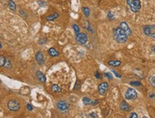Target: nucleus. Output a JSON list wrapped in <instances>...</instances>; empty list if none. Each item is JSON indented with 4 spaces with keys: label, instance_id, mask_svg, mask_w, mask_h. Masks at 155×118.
<instances>
[{
    "label": "nucleus",
    "instance_id": "nucleus-33",
    "mask_svg": "<svg viewBox=\"0 0 155 118\" xmlns=\"http://www.w3.org/2000/svg\"><path fill=\"white\" fill-rule=\"evenodd\" d=\"M149 97H150V98H155V94H153V93H152V94L149 95Z\"/></svg>",
    "mask_w": 155,
    "mask_h": 118
},
{
    "label": "nucleus",
    "instance_id": "nucleus-23",
    "mask_svg": "<svg viewBox=\"0 0 155 118\" xmlns=\"http://www.w3.org/2000/svg\"><path fill=\"white\" fill-rule=\"evenodd\" d=\"M104 75L105 77H107L109 80H112V78H113V76H112V74H111L110 72H104Z\"/></svg>",
    "mask_w": 155,
    "mask_h": 118
},
{
    "label": "nucleus",
    "instance_id": "nucleus-8",
    "mask_svg": "<svg viewBox=\"0 0 155 118\" xmlns=\"http://www.w3.org/2000/svg\"><path fill=\"white\" fill-rule=\"evenodd\" d=\"M108 83L107 82H102L101 84H99V87H98V90H99V92L100 95H104L107 90L108 89Z\"/></svg>",
    "mask_w": 155,
    "mask_h": 118
},
{
    "label": "nucleus",
    "instance_id": "nucleus-35",
    "mask_svg": "<svg viewBox=\"0 0 155 118\" xmlns=\"http://www.w3.org/2000/svg\"><path fill=\"white\" fill-rule=\"evenodd\" d=\"M0 47L2 48V44H1V43H0Z\"/></svg>",
    "mask_w": 155,
    "mask_h": 118
},
{
    "label": "nucleus",
    "instance_id": "nucleus-34",
    "mask_svg": "<svg viewBox=\"0 0 155 118\" xmlns=\"http://www.w3.org/2000/svg\"><path fill=\"white\" fill-rule=\"evenodd\" d=\"M152 50H153V52L155 53V46H154V47H152Z\"/></svg>",
    "mask_w": 155,
    "mask_h": 118
},
{
    "label": "nucleus",
    "instance_id": "nucleus-22",
    "mask_svg": "<svg viewBox=\"0 0 155 118\" xmlns=\"http://www.w3.org/2000/svg\"><path fill=\"white\" fill-rule=\"evenodd\" d=\"M149 81L150 82V84H152V86L155 87V76H152V77H150L149 79Z\"/></svg>",
    "mask_w": 155,
    "mask_h": 118
},
{
    "label": "nucleus",
    "instance_id": "nucleus-1",
    "mask_svg": "<svg viewBox=\"0 0 155 118\" xmlns=\"http://www.w3.org/2000/svg\"><path fill=\"white\" fill-rule=\"evenodd\" d=\"M113 35H114V40L120 44L126 42L128 39V37H129L127 33L120 27H117L114 30Z\"/></svg>",
    "mask_w": 155,
    "mask_h": 118
},
{
    "label": "nucleus",
    "instance_id": "nucleus-18",
    "mask_svg": "<svg viewBox=\"0 0 155 118\" xmlns=\"http://www.w3.org/2000/svg\"><path fill=\"white\" fill-rule=\"evenodd\" d=\"M51 88H52V91H53L54 92H60L62 91L61 88L59 87L57 84H53Z\"/></svg>",
    "mask_w": 155,
    "mask_h": 118
},
{
    "label": "nucleus",
    "instance_id": "nucleus-5",
    "mask_svg": "<svg viewBox=\"0 0 155 118\" xmlns=\"http://www.w3.org/2000/svg\"><path fill=\"white\" fill-rule=\"evenodd\" d=\"M137 97V93L133 88H129L125 92V98L126 100H136Z\"/></svg>",
    "mask_w": 155,
    "mask_h": 118
},
{
    "label": "nucleus",
    "instance_id": "nucleus-25",
    "mask_svg": "<svg viewBox=\"0 0 155 118\" xmlns=\"http://www.w3.org/2000/svg\"><path fill=\"white\" fill-rule=\"evenodd\" d=\"M111 72L114 74V75H115L117 78H121V77H122V75L119 74V73H118L116 70H114V69H111Z\"/></svg>",
    "mask_w": 155,
    "mask_h": 118
},
{
    "label": "nucleus",
    "instance_id": "nucleus-26",
    "mask_svg": "<svg viewBox=\"0 0 155 118\" xmlns=\"http://www.w3.org/2000/svg\"><path fill=\"white\" fill-rule=\"evenodd\" d=\"M37 4L41 6V7H45L46 6V2L45 1H37Z\"/></svg>",
    "mask_w": 155,
    "mask_h": 118
},
{
    "label": "nucleus",
    "instance_id": "nucleus-15",
    "mask_svg": "<svg viewBox=\"0 0 155 118\" xmlns=\"http://www.w3.org/2000/svg\"><path fill=\"white\" fill-rule=\"evenodd\" d=\"M8 5L10 8V9H12V11H15L16 9V5L14 2V1H12V0H9L8 1Z\"/></svg>",
    "mask_w": 155,
    "mask_h": 118
},
{
    "label": "nucleus",
    "instance_id": "nucleus-17",
    "mask_svg": "<svg viewBox=\"0 0 155 118\" xmlns=\"http://www.w3.org/2000/svg\"><path fill=\"white\" fill-rule=\"evenodd\" d=\"M108 64H109V65H110V66L119 67V65H121L122 62H121L120 61H114V60H112V61H109V62H108Z\"/></svg>",
    "mask_w": 155,
    "mask_h": 118
},
{
    "label": "nucleus",
    "instance_id": "nucleus-16",
    "mask_svg": "<svg viewBox=\"0 0 155 118\" xmlns=\"http://www.w3.org/2000/svg\"><path fill=\"white\" fill-rule=\"evenodd\" d=\"M59 17V15L58 13H54L52 15H50V16H48L46 17V19L48 20V21H53L55 19L58 18Z\"/></svg>",
    "mask_w": 155,
    "mask_h": 118
},
{
    "label": "nucleus",
    "instance_id": "nucleus-4",
    "mask_svg": "<svg viewBox=\"0 0 155 118\" xmlns=\"http://www.w3.org/2000/svg\"><path fill=\"white\" fill-rule=\"evenodd\" d=\"M8 109L10 110L11 111H18L20 108V104L19 103V102L16 100H11L8 102L7 103Z\"/></svg>",
    "mask_w": 155,
    "mask_h": 118
},
{
    "label": "nucleus",
    "instance_id": "nucleus-2",
    "mask_svg": "<svg viewBox=\"0 0 155 118\" xmlns=\"http://www.w3.org/2000/svg\"><path fill=\"white\" fill-rule=\"evenodd\" d=\"M126 3L133 12L136 13L140 11L141 6L140 0H126Z\"/></svg>",
    "mask_w": 155,
    "mask_h": 118
},
{
    "label": "nucleus",
    "instance_id": "nucleus-12",
    "mask_svg": "<svg viewBox=\"0 0 155 118\" xmlns=\"http://www.w3.org/2000/svg\"><path fill=\"white\" fill-rule=\"evenodd\" d=\"M120 108H121L122 110L127 112V111L129 110L130 107H129V105L125 101H122V103L120 104Z\"/></svg>",
    "mask_w": 155,
    "mask_h": 118
},
{
    "label": "nucleus",
    "instance_id": "nucleus-3",
    "mask_svg": "<svg viewBox=\"0 0 155 118\" xmlns=\"http://www.w3.org/2000/svg\"><path fill=\"white\" fill-rule=\"evenodd\" d=\"M144 33L148 37L155 39V25H147L144 27Z\"/></svg>",
    "mask_w": 155,
    "mask_h": 118
},
{
    "label": "nucleus",
    "instance_id": "nucleus-29",
    "mask_svg": "<svg viewBox=\"0 0 155 118\" xmlns=\"http://www.w3.org/2000/svg\"><path fill=\"white\" fill-rule=\"evenodd\" d=\"M107 16H108V18H109V19H111V20L114 18V15H113L111 12H108Z\"/></svg>",
    "mask_w": 155,
    "mask_h": 118
},
{
    "label": "nucleus",
    "instance_id": "nucleus-19",
    "mask_svg": "<svg viewBox=\"0 0 155 118\" xmlns=\"http://www.w3.org/2000/svg\"><path fill=\"white\" fill-rule=\"evenodd\" d=\"M72 27H73V29H74V32H75V34H76V36H77V35H78V34H79V32H80L79 27L77 24H73V25H72Z\"/></svg>",
    "mask_w": 155,
    "mask_h": 118
},
{
    "label": "nucleus",
    "instance_id": "nucleus-14",
    "mask_svg": "<svg viewBox=\"0 0 155 118\" xmlns=\"http://www.w3.org/2000/svg\"><path fill=\"white\" fill-rule=\"evenodd\" d=\"M48 53H49V54L51 56V57H57V56H59V52L57 50H55L54 48H50L49 50H48Z\"/></svg>",
    "mask_w": 155,
    "mask_h": 118
},
{
    "label": "nucleus",
    "instance_id": "nucleus-31",
    "mask_svg": "<svg viewBox=\"0 0 155 118\" xmlns=\"http://www.w3.org/2000/svg\"><path fill=\"white\" fill-rule=\"evenodd\" d=\"M27 109H28V110L29 111H32V110H33V107H32V106H31L30 104H28L27 105Z\"/></svg>",
    "mask_w": 155,
    "mask_h": 118
},
{
    "label": "nucleus",
    "instance_id": "nucleus-7",
    "mask_svg": "<svg viewBox=\"0 0 155 118\" xmlns=\"http://www.w3.org/2000/svg\"><path fill=\"white\" fill-rule=\"evenodd\" d=\"M88 39V37L85 33H79L78 35L76 36V41L77 42L81 44H84Z\"/></svg>",
    "mask_w": 155,
    "mask_h": 118
},
{
    "label": "nucleus",
    "instance_id": "nucleus-11",
    "mask_svg": "<svg viewBox=\"0 0 155 118\" xmlns=\"http://www.w3.org/2000/svg\"><path fill=\"white\" fill-rule=\"evenodd\" d=\"M36 59H37V62H38L39 65H42L44 64V57H43V54H42V52H38L36 54Z\"/></svg>",
    "mask_w": 155,
    "mask_h": 118
},
{
    "label": "nucleus",
    "instance_id": "nucleus-36",
    "mask_svg": "<svg viewBox=\"0 0 155 118\" xmlns=\"http://www.w3.org/2000/svg\"><path fill=\"white\" fill-rule=\"evenodd\" d=\"M142 118H147V117H146V116H144V117H143Z\"/></svg>",
    "mask_w": 155,
    "mask_h": 118
},
{
    "label": "nucleus",
    "instance_id": "nucleus-6",
    "mask_svg": "<svg viewBox=\"0 0 155 118\" xmlns=\"http://www.w3.org/2000/svg\"><path fill=\"white\" fill-rule=\"evenodd\" d=\"M57 107L61 112H66L69 109V105L65 101L60 100L57 103Z\"/></svg>",
    "mask_w": 155,
    "mask_h": 118
},
{
    "label": "nucleus",
    "instance_id": "nucleus-20",
    "mask_svg": "<svg viewBox=\"0 0 155 118\" xmlns=\"http://www.w3.org/2000/svg\"><path fill=\"white\" fill-rule=\"evenodd\" d=\"M82 10H83V12H84V15H85L87 17H89V15H90V10H89V8L83 7L82 8Z\"/></svg>",
    "mask_w": 155,
    "mask_h": 118
},
{
    "label": "nucleus",
    "instance_id": "nucleus-9",
    "mask_svg": "<svg viewBox=\"0 0 155 118\" xmlns=\"http://www.w3.org/2000/svg\"><path fill=\"white\" fill-rule=\"evenodd\" d=\"M120 27H122L123 30L125 31L127 33L128 36H130V35L132 34V31L130 30L129 25H128L125 22H121V24H120Z\"/></svg>",
    "mask_w": 155,
    "mask_h": 118
},
{
    "label": "nucleus",
    "instance_id": "nucleus-21",
    "mask_svg": "<svg viewBox=\"0 0 155 118\" xmlns=\"http://www.w3.org/2000/svg\"><path fill=\"white\" fill-rule=\"evenodd\" d=\"M5 64H6V59H5V57H3V56H1L0 57V66H5Z\"/></svg>",
    "mask_w": 155,
    "mask_h": 118
},
{
    "label": "nucleus",
    "instance_id": "nucleus-13",
    "mask_svg": "<svg viewBox=\"0 0 155 118\" xmlns=\"http://www.w3.org/2000/svg\"><path fill=\"white\" fill-rule=\"evenodd\" d=\"M37 77L38 80L41 82L42 83H44L46 82V77L44 76L43 73H42L40 71H38L37 72Z\"/></svg>",
    "mask_w": 155,
    "mask_h": 118
},
{
    "label": "nucleus",
    "instance_id": "nucleus-24",
    "mask_svg": "<svg viewBox=\"0 0 155 118\" xmlns=\"http://www.w3.org/2000/svg\"><path fill=\"white\" fill-rule=\"evenodd\" d=\"M130 84L133 86H141V82L139 81H133L130 82Z\"/></svg>",
    "mask_w": 155,
    "mask_h": 118
},
{
    "label": "nucleus",
    "instance_id": "nucleus-10",
    "mask_svg": "<svg viewBox=\"0 0 155 118\" xmlns=\"http://www.w3.org/2000/svg\"><path fill=\"white\" fill-rule=\"evenodd\" d=\"M82 101H83V103L85 105H95L96 104H98V101L96 100L94 102H93L91 99H89L88 97H85L82 99Z\"/></svg>",
    "mask_w": 155,
    "mask_h": 118
},
{
    "label": "nucleus",
    "instance_id": "nucleus-27",
    "mask_svg": "<svg viewBox=\"0 0 155 118\" xmlns=\"http://www.w3.org/2000/svg\"><path fill=\"white\" fill-rule=\"evenodd\" d=\"M46 41V39H44V38H41V39H39V40L38 41V43L39 44H44L45 43V42Z\"/></svg>",
    "mask_w": 155,
    "mask_h": 118
},
{
    "label": "nucleus",
    "instance_id": "nucleus-32",
    "mask_svg": "<svg viewBox=\"0 0 155 118\" xmlns=\"http://www.w3.org/2000/svg\"><path fill=\"white\" fill-rule=\"evenodd\" d=\"M94 75H95V77H96V79H100V78H101V77H100V74H99V73L97 71H96V72H95Z\"/></svg>",
    "mask_w": 155,
    "mask_h": 118
},
{
    "label": "nucleus",
    "instance_id": "nucleus-28",
    "mask_svg": "<svg viewBox=\"0 0 155 118\" xmlns=\"http://www.w3.org/2000/svg\"><path fill=\"white\" fill-rule=\"evenodd\" d=\"M129 118H138V115H137V113H135V112H132V113L130 115V116H129Z\"/></svg>",
    "mask_w": 155,
    "mask_h": 118
},
{
    "label": "nucleus",
    "instance_id": "nucleus-30",
    "mask_svg": "<svg viewBox=\"0 0 155 118\" xmlns=\"http://www.w3.org/2000/svg\"><path fill=\"white\" fill-rule=\"evenodd\" d=\"M77 86L79 87V86H80V81L79 80H77V83H76V84H75V86H74V90H76V89H77Z\"/></svg>",
    "mask_w": 155,
    "mask_h": 118
}]
</instances>
